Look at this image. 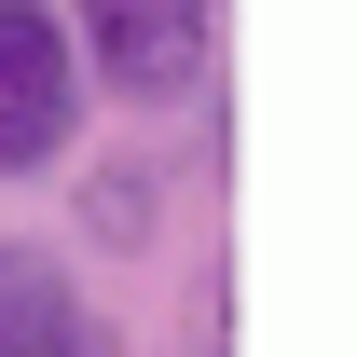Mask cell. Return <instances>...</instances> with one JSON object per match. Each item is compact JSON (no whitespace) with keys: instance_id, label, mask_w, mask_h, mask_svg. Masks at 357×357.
<instances>
[{"instance_id":"obj_4","label":"cell","mask_w":357,"mask_h":357,"mask_svg":"<svg viewBox=\"0 0 357 357\" xmlns=\"http://www.w3.org/2000/svg\"><path fill=\"white\" fill-rule=\"evenodd\" d=\"M69 220H83V248H110V261H137V248H151V234H165V178L137 165H83V192H69Z\"/></svg>"},{"instance_id":"obj_2","label":"cell","mask_w":357,"mask_h":357,"mask_svg":"<svg viewBox=\"0 0 357 357\" xmlns=\"http://www.w3.org/2000/svg\"><path fill=\"white\" fill-rule=\"evenodd\" d=\"M83 42H69V14L55 0H0V178H55L83 151Z\"/></svg>"},{"instance_id":"obj_3","label":"cell","mask_w":357,"mask_h":357,"mask_svg":"<svg viewBox=\"0 0 357 357\" xmlns=\"http://www.w3.org/2000/svg\"><path fill=\"white\" fill-rule=\"evenodd\" d=\"M0 357H110L96 289H83V261H69V248L0 234Z\"/></svg>"},{"instance_id":"obj_1","label":"cell","mask_w":357,"mask_h":357,"mask_svg":"<svg viewBox=\"0 0 357 357\" xmlns=\"http://www.w3.org/2000/svg\"><path fill=\"white\" fill-rule=\"evenodd\" d=\"M55 14H69L96 96H124V110H178V96H206L220 0H55Z\"/></svg>"}]
</instances>
